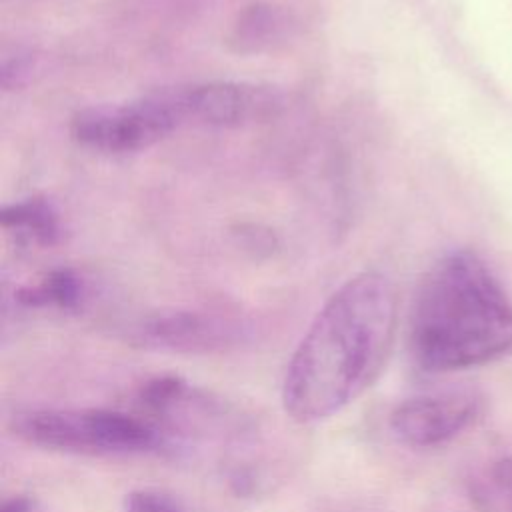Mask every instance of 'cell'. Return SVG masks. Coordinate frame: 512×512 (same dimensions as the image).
I'll use <instances>...</instances> for the list:
<instances>
[{
	"label": "cell",
	"mask_w": 512,
	"mask_h": 512,
	"mask_svg": "<svg viewBox=\"0 0 512 512\" xmlns=\"http://www.w3.org/2000/svg\"><path fill=\"white\" fill-rule=\"evenodd\" d=\"M396 330V290L382 272L348 278L318 310L282 380L284 412L300 422L326 420L380 376Z\"/></svg>",
	"instance_id": "1"
},
{
	"label": "cell",
	"mask_w": 512,
	"mask_h": 512,
	"mask_svg": "<svg viewBox=\"0 0 512 512\" xmlns=\"http://www.w3.org/2000/svg\"><path fill=\"white\" fill-rule=\"evenodd\" d=\"M408 346L420 370L480 366L512 350V300L470 250L436 260L414 294Z\"/></svg>",
	"instance_id": "2"
},
{
	"label": "cell",
	"mask_w": 512,
	"mask_h": 512,
	"mask_svg": "<svg viewBox=\"0 0 512 512\" xmlns=\"http://www.w3.org/2000/svg\"><path fill=\"white\" fill-rule=\"evenodd\" d=\"M10 430L30 446L70 454L128 456L166 450L164 436L142 414L108 408H28L10 418Z\"/></svg>",
	"instance_id": "3"
},
{
	"label": "cell",
	"mask_w": 512,
	"mask_h": 512,
	"mask_svg": "<svg viewBox=\"0 0 512 512\" xmlns=\"http://www.w3.org/2000/svg\"><path fill=\"white\" fill-rule=\"evenodd\" d=\"M188 124L182 86L156 90L122 104L80 110L70 124L72 138L94 152L126 154L150 148Z\"/></svg>",
	"instance_id": "4"
},
{
	"label": "cell",
	"mask_w": 512,
	"mask_h": 512,
	"mask_svg": "<svg viewBox=\"0 0 512 512\" xmlns=\"http://www.w3.org/2000/svg\"><path fill=\"white\" fill-rule=\"evenodd\" d=\"M126 334L132 344L142 348L206 354L240 342L244 328L238 320L214 312L166 310L136 320Z\"/></svg>",
	"instance_id": "5"
},
{
	"label": "cell",
	"mask_w": 512,
	"mask_h": 512,
	"mask_svg": "<svg viewBox=\"0 0 512 512\" xmlns=\"http://www.w3.org/2000/svg\"><path fill=\"white\" fill-rule=\"evenodd\" d=\"M480 396L472 390H450L412 396L390 412V430L412 448H434L462 434L480 412Z\"/></svg>",
	"instance_id": "6"
},
{
	"label": "cell",
	"mask_w": 512,
	"mask_h": 512,
	"mask_svg": "<svg viewBox=\"0 0 512 512\" xmlns=\"http://www.w3.org/2000/svg\"><path fill=\"white\" fill-rule=\"evenodd\" d=\"M188 124L236 128L274 116L280 94L268 86L246 82H204L182 86Z\"/></svg>",
	"instance_id": "7"
},
{
	"label": "cell",
	"mask_w": 512,
	"mask_h": 512,
	"mask_svg": "<svg viewBox=\"0 0 512 512\" xmlns=\"http://www.w3.org/2000/svg\"><path fill=\"white\" fill-rule=\"evenodd\" d=\"M2 228L20 244L54 246L62 236L60 214L46 198H26L2 208Z\"/></svg>",
	"instance_id": "8"
},
{
	"label": "cell",
	"mask_w": 512,
	"mask_h": 512,
	"mask_svg": "<svg viewBox=\"0 0 512 512\" xmlns=\"http://www.w3.org/2000/svg\"><path fill=\"white\" fill-rule=\"evenodd\" d=\"M88 288L80 274L70 268H56L40 276L36 282L22 286L16 300L24 308H50L60 312H76L86 300Z\"/></svg>",
	"instance_id": "9"
},
{
	"label": "cell",
	"mask_w": 512,
	"mask_h": 512,
	"mask_svg": "<svg viewBox=\"0 0 512 512\" xmlns=\"http://www.w3.org/2000/svg\"><path fill=\"white\" fill-rule=\"evenodd\" d=\"M288 32V18L272 4L254 2L238 12L232 24L230 44L236 52L254 54L272 48Z\"/></svg>",
	"instance_id": "10"
},
{
	"label": "cell",
	"mask_w": 512,
	"mask_h": 512,
	"mask_svg": "<svg viewBox=\"0 0 512 512\" xmlns=\"http://www.w3.org/2000/svg\"><path fill=\"white\" fill-rule=\"evenodd\" d=\"M124 512H188L170 492L158 488H138L126 494Z\"/></svg>",
	"instance_id": "11"
},
{
	"label": "cell",
	"mask_w": 512,
	"mask_h": 512,
	"mask_svg": "<svg viewBox=\"0 0 512 512\" xmlns=\"http://www.w3.org/2000/svg\"><path fill=\"white\" fill-rule=\"evenodd\" d=\"M490 478H492L496 492L504 500V504L512 510V452L504 454L492 462Z\"/></svg>",
	"instance_id": "12"
},
{
	"label": "cell",
	"mask_w": 512,
	"mask_h": 512,
	"mask_svg": "<svg viewBox=\"0 0 512 512\" xmlns=\"http://www.w3.org/2000/svg\"><path fill=\"white\" fill-rule=\"evenodd\" d=\"M30 58L26 54H16L12 60H4L2 64V84L4 88H12L22 84V80L30 72Z\"/></svg>",
	"instance_id": "13"
},
{
	"label": "cell",
	"mask_w": 512,
	"mask_h": 512,
	"mask_svg": "<svg viewBox=\"0 0 512 512\" xmlns=\"http://www.w3.org/2000/svg\"><path fill=\"white\" fill-rule=\"evenodd\" d=\"M36 502L26 494H14L2 502L0 512H34Z\"/></svg>",
	"instance_id": "14"
}]
</instances>
